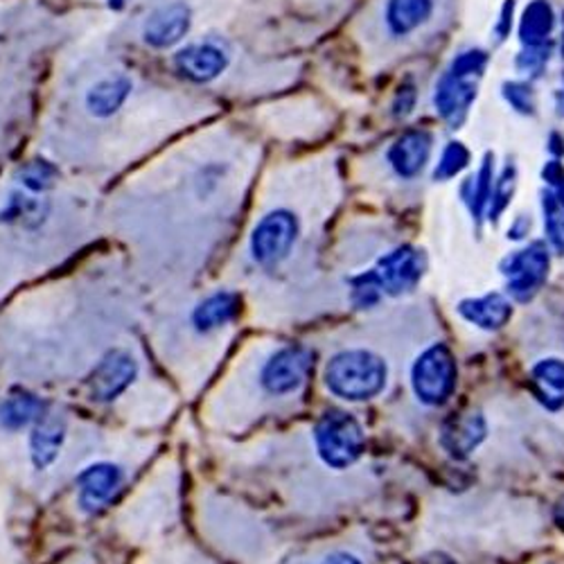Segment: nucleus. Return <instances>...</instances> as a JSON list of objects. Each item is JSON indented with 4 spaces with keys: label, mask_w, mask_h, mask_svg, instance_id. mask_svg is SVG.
Returning <instances> with one entry per match:
<instances>
[{
    "label": "nucleus",
    "mask_w": 564,
    "mask_h": 564,
    "mask_svg": "<svg viewBox=\"0 0 564 564\" xmlns=\"http://www.w3.org/2000/svg\"><path fill=\"white\" fill-rule=\"evenodd\" d=\"M452 0H372L361 17V41L370 57L389 62L432 41L449 21Z\"/></svg>",
    "instance_id": "f257e3e1"
},
{
    "label": "nucleus",
    "mask_w": 564,
    "mask_h": 564,
    "mask_svg": "<svg viewBox=\"0 0 564 564\" xmlns=\"http://www.w3.org/2000/svg\"><path fill=\"white\" fill-rule=\"evenodd\" d=\"M138 98V77L127 66L105 64L79 82L77 111L90 124H113L131 111Z\"/></svg>",
    "instance_id": "f03ea898"
},
{
    "label": "nucleus",
    "mask_w": 564,
    "mask_h": 564,
    "mask_svg": "<svg viewBox=\"0 0 564 564\" xmlns=\"http://www.w3.org/2000/svg\"><path fill=\"white\" fill-rule=\"evenodd\" d=\"M167 57V68L181 84L191 88H213L230 75L238 51L228 36L210 32L187 39Z\"/></svg>",
    "instance_id": "7ed1b4c3"
},
{
    "label": "nucleus",
    "mask_w": 564,
    "mask_h": 564,
    "mask_svg": "<svg viewBox=\"0 0 564 564\" xmlns=\"http://www.w3.org/2000/svg\"><path fill=\"white\" fill-rule=\"evenodd\" d=\"M425 269L420 251L411 247H398L375 262L372 269L350 280V299L357 307L366 310L378 305L384 296H402L411 292Z\"/></svg>",
    "instance_id": "20e7f679"
},
{
    "label": "nucleus",
    "mask_w": 564,
    "mask_h": 564,
    "mask_svg": "<svg viewBox=\"0 0 564 564\" xmlns=\"http://www.w3.org/2000/svg\"><path fill=\"white\" fill-rule=\"evenodd\" d=\"M387 361L364 348L335 355L325 366V387L333 395L348 402H366L387 389Z\"/></svg>",
    "instance_id": "39448f33"
},
{
    "label": "nucleus",
    "mask_w": 564,
    "mask_h": 564,
    "mask_svg": "<svg viewBox=\"0 0 564 564\" xmlns=\"http://www.w3.org/2000/svg\"><path fill=\"white\" fill-rule=\"evenodd\" d=\"M488 55L484 51H463L438 79L434 90V107L447 124L458 127L465 120L469 107H473L477 98L479 79L484 77Z\"/></svg>",
    "instance_id": "423d86ee"
},
{
    "label": "nucleus",
    "mask_w": 564,
    "mask_h": 564,
    "mask_svg": "<svg viewBox=\"0 0 564 564\" xmlns=\"http://www.w3.org/2000/svg\"><path fill=\"white\" fill-rule=\"evenodd\" d=\"M195 19L197 12L191 0H159L138 21L135 39L140 48L152 55H172L187 39H193Z\"/></svg>",
    "instance_id": "0eeeda50"
},
{
    "label": "nucleus",
    "mask_w": 564,
    "mask_h": 564,
    "mask_svg": "<svg viewBox=\"0 0 564 564\" xmlns=\"http://www.w3.org/2000/svg\"><path fill=\"white\" fill-rule=\"evenodd\" d=\"M301 238V217L285 206L267 210L253 226L249 238L251 258L260 267H278L285 262Z\"/></svg>",
    "instance_id": "6e6552de"
},
{
    "label": "nucleus",
    "mask_w": 564,
    "mask_h": 564,
    "mask_svg": "<svg viewBox=\"0 0 564 564\" xmlns=\"http://www.w3.org/2000/svg\"><path fill=\"white\" fill-rule=\"evenodd\" d=\"M314 443L321 460L335 469L355 465L366 449L361 425L346 411L323 413L314 427Z\"/></svg>",
    "instance_id": "1a4fd4ad"
},
{
    "label": "nucleus",
    "mask_w": 564,
    "mask_h": 564,
    "mask_svg": "<svg viewBox=\"0 0 564 564\" xmlns=\"http://www.w3.org/2000/svg\"><path fill=\"white\" fill-rule=\"evenodd\" d=\"M456 359L443 344L430 346L411 368V387L415 398L427 406L445 404L456 389Z\"/></svg>",
    "instance_id": "9d476101"
},
{
    "label": "nucleus",
    "mask_w": 564,
    "mask_h": 564,
    "mask_svg": "<svg viewBox=\"0 0 564 564\" xmlns=\"http://www.w3.org/2000/svg\"><path fill=\"white\" fill-rule=\"evenodd\" d=\"M314 109V100H290L256 111V118L269 135L278 140H290V143L294 140L296 143V140H314L325 131L327 120L323 118V109Z\"/></svg>",
    "instance_id": "9b49d317"
},
{
    "label": "nucleus",
    "mask_w": 564,
    "mask_h": 564,
    "mask_svg": "<svg viewBox=\"0 0 564 564\" xmlns=\"http://www.w3.org/2000/svg\"><path fill=\"white\" fill-rule=\"evenodd\" d=\"M549 267L551 260L544 245H531L510 253L501 262V273L508 280V294L514 301H529L546 282Z\"/></svg>",
    "instance_id": "f8f14e48"
},
{
    "label": "nucleus",
    "mask_w": 564,
    "mask_h": 564,
    "mask_svg": "<svg viewBox=\"0 0 564 564\" xmlns=\"http://www.w3.org/2000/svg\"><path fill=\"white\" fill-rule=\"evenodd\" d=\"M312 352L303 346L282 348L269 357L260 372L262 389L271 395H292L301 391L312 370Z\"/></svg>",
    "instance_id": "ddd939ff"
},
{
    "label": "nucleus",
    "mask_w": 564,
    "mask_h": 564,
    "mask_svg": "<svg viewBox=\"0 0 564 564\" xmlns=\"http://www.w3.org/2000/svg\"><path fill=\"white\" fill-rule=\"evenodd\" d=\"M434 150V135L425 129H409L384 150V165L398 181H415L425 172Z\"/></svg>",
    "instance_id": "4468645a"
},
{
    "label": "nucleus",
    "mask_w": 564,
    "mask_h": 564,
    "mask_svg": "<svg viewBox=\"0 0 564 564\" xmlns=\"http://www.w3.org/2000/svg\"><path fill=\"white\" fill-rule=\"evenodd\" d=\"M138 364L129 352L113 350L109 352L96 368H93L88 378V391L90 398L98 402H111L120 393L129 389V384L135 380Z\"/></svg>",
    "instance_id": "2eb2a0df"
},
{
    "label": "nucleus",
    "mask_w": 564,
    "mask_h": 564,
    "mask_svg": "<svg viewBox=\"0 0 564 564\" xmlns=\"http://www.w3.org/2000/svg\"><path fill=\"white\" fill-rule=\"evenodd\" d=\"M124 481L122 467L113 463H93L77 475V499L82 510L96 512L113 499Z\"/></svg>",
    "instance_id": "dca6fc26"
},
{
    "label": "nucleus",
    "mask_w": 564,
    "mask_h": 564,
    "mask_svg": "<svg viewBox=\"0 0 564 564\" xmlns=\"http://www.w3.org/2000/svg\"><path fill=\"white\" fill-rule=\"evenodd\" d=\"M486 417L477 411L454 415L445 422L441 445L452 458H467L486 438Z\"/></svg>",
    "instance_id": "f3484780"
},
{
    "label": "nucleus",
    "mask_w": 564,
    "mask_h": 564,
    "mask_svg": "<svg viewBox=\"0 0 564 564\" xmlns=\"http://www.w3.org/2000/svg\"><path fill=\"white\" fill-rule=\"evenodd\" d=\"M51 217L48 195H32L23 187L14 185L8 193V199L0 206V224L21 226V228H39Z\"/></svg>",
    "instance_id": "a211bd4d"
},
{
    "label": "nucleus",
    "mask_w": 564,
    "mask_h": 564,
    "mask_svg": "<svg viewBox=\"0 0 564 564\" xmlns=\"http://www.w3.org/2000/svg\"><path fill=\"white\" fill-rule=\"evenodd\" d=\"M64 438H66L64 417L45 413L36 422V425L32 427V434H30V458L36 469L51 467L57 460Z\"/></svg>",
    "instance_id": "6ab92c4d"
},
{
    "label": "nucleus",
    "mask_w": 564,
    "mask_h": 564,
    "mask_svg": "<svg viewBox=\"0 0 564 564\" xmlns=\"http://www.w3.org/2000/svg\"><path fill=\"white\" fill-rule=\"evenodd\" d=\"M458 314L481 330H499L512 316V305L503 294H488L484 299H469L458 305Z\"/></svg>",
    "instance_id": "aec40b11"
},
{
    "label": "nucleus",
    "mask_w": 564,
    "mask_h": 564,
    "mask_svg": "<svg viewBox=\"0 0 564 564\" xmlns=\"http://www.w3.org/2000/svg\"><path fill=\"white\" fill-rule=\"evenodd\" d=\"M238 314H240V296L232 292H217L195 307L193 325L199 333H210L238 318Z\"/></svg>",
    "instance_id": "412c9836"
},
{
    "label": "nucleus",
    "mask_w": 564,
    "mask_h": 564,
    "mask_svg": "<svg viewBox=\"0 0 564 564\" xmlns=\"http://www.w3.org/2000/svg\"><path fill=\"white\" fill-rule=\"evenodd\" d=\"M531 380L538 398L551 411L564 406V361L549 357L531 368Z\"/></svg>",
    "instance_id": "4be33fe9"
},
{
    "label": "nucleus",
    "mask_w": 564,
    "mask_h": 564,
    "mask_svg": "<svg viewBox=\"0 0 564 564\" xmlns=\"http://www.w3.org/2000/svg\"><path fill=\"white\" fill-rule=\"evenodd\" d=\"M45 415V404L28 393V391H14L10 398L0 402V425L10 432L25 430Z\"/></svg>",
    "instance_id": "5701e85b"
},
{
    "label": "nucleus",
    "mask_w": 564,
    "mask_h": 564,
    "mask_svg": "<svg viewBox=\"0 0 564 564\" xmlns=\"http://www.w3.org/2000/svg\"><path fill=\"white\" fill-rule=\"evenodd\" d=\"M59 167L48 159H30L21 163L14 172V185L32 195H48L59 183Z\"/></svg>",
    "instance_id": "b1692460"
},
{
    "label": "nucleus",
    "mask_w": 564,
    "mask_h": 564,
    "mask_svg": "<svg viewBox=\"0 0 564 564\" xmlns=\"http://www.w3.org/2000/svg\"><path fill=\"white\" fill-rule=\"evenodd\" d=\"M553 25H555V14H553V8L549 6V0H533L520 23V39L524 43V48L546 45L553 32Z\"/></svg>",
    "instance_id": "393cba45"
},
{
    "label": "nucleus",
    "mask_w": 564,
    "mask_h": 564,
    "mask_svg": "<svg viewBox=\"0 0 564 564\" xmlns=\"http://www.w3.org/2000/svg\"><path fill=\"white\" fill-rule=\"evenodd\" d=\"M492 181H495V176H492V156H486L477 176L469 178L467 185H465V197H467V204H469V208H473V215H475L477 221L484 219V213L490 206L492 187H495Z\"/></svg>",
    "instance_id": "a878e982"
},
{
    "label": "nucleus",
    "mask_w": 564,
    "mask_h": 564,
    "mask_svg": "<svg viewBox=\"0 0 564 564\" xmlns=\"http://www.w3.org/2000/svg\"><path fill=\"white\" fill-rule=\"evenodd\" d=\"M544 228L549 235V242L557 253H564V208L560 206L553 193L544 195Z\"/></svg>",
    "instance_id": "bb28decb"
},
{
    "label": "nucleus",
    "mask_w": 564,
    "mask_h": 564,
    "mask_svg": "<svg viewBox=\"0 0 564 564\" xmlns=\"http://www.w3.org/2000/svg\"><path fill=\"white\" fill-rule=\"evenodd\" d=\"M517 174H514V165H506V170L501 172L499 181L495 183L492 187V199H490V206H488V215H490V221H497L499 215L506 210V206L510 204V197L514 193V181Z\"/></svg>",
    "instance_id": "cd10ccee"
},
{
    "label": "nucleus",
    "mask_w": 564,
    "mask_h": 564,
    "mask_svg": "<svg viewBox=\"0 0 564 564\" xmlns=\"http://www.w3.org/2000/svg\"><path fill=\"white\" fill-rule=\"evenodd\" d=\"M467 163H469V152L465 150V145L463 143H449L441 154V161L434 170V178L436 181L452 178L458 172H463L467 167Z\"/></svg>",
    "instance_id": "c85d7f7f"
},
{
    "label": "nucleus",
    "mask_w": 564,
    "mask_h": 564,
    "mask_svg": "<svg viewBox=\"0 0 564 564\" xmlns=\"http://www.w3.org/2000/svg\"><path fill=\"white\" fill-rule=\"evenodd\" d=\"M503 98L508 100V105L520 111L524 116L533 113L535 111V98H533V90L529 84H522V82H510L503 86Z\"/></svg>",
    "instance_id": "c756f323"
},
{
    "label": "nucleus",
    "mask_w": 564,
    "mask_h": 564,
    "mask_svg": "<svg viewBox=\"0 0 564 564\" xmlns=\"http://www.w3.org/2000/svg\"><path fill=\"white\" fill-rule=\"evenodd\" d=\"M551 57V48L546 45H533V48H524L517 57V68L527 75H540L544 70V66L549 64Z\"/></svg>",
    "instance_id": "7c9ffc66"
},
{
    "label": "nucleus",
    "mask_w": 564,
    "mask_h": 564,
    "mask_svg": "<svg viewBox=\"0 0 564 564\" xmlns=\"http://www.w3.org/2000/svg\"><path fill=\"white\" fill-rule=\"evenodd\" d=\"M415 100H417V93H415V86L411 82H402V86L398 88L395 98H393V105H391V111L395 118H406L413 113V107H415Z\"/></svg>",
    "instance_id": "2f4dec72"
},
{
    "label": "nucleus",
    "mask_w": 564,
    "mask_h": 564,
    "mask_svg": "<svg viewBox=\"0 0 564 564\" xmlns=\"http://www.w3.org/2000/svg\"><path fill=\"white\" fill-rule=\"evenodd\" d=\"M544 178L555 187V197H557L560 206L564 208V174L555 161L549 163V167L544 170Z\"/></svg>",
    "instance_id": "473e14b6"
},
{
    "label": "nucleus",
    "mask_w": 564,
    "mask_h": 564,
    "mask_svg": "<svg viewBox=\"0 0 564 564\" xmlns=\"http://www.w3.org/2000/svg\"><path fill=\"white\" fill-rule=\"evenodd\" d=\"M512 12H514V3H512V0H506V6L501 8L499 23H497V28H495V36H497L499 43L510 34V28H512Z\"/></svg>",
    "instance_id": "72a5a7b5"
},
{
    "label": "nucleus",
    "mask_w": 564,
    "mask_h": 564,
    "mask_svg": "<svg viewBox=\"0 0 564 564\" xmlns=\"http://www.w3.org/2000/svg\"><path fill=\"white\" fill-rule=\"evenodd\" d=\"M323 564H364V562L357 560V557L350 555V553H333V555H327V557L323 560Z\"/></svg>",
    "instance_id": "f704fd0d"
},
{
    "label": "nucleus",
    "mask_w": 564,
    "mask_h": 564,
    "mask_svg": "<svg viewBox=\"0 0 564 564\" xmlns=\"http://www.w3.org/2000/svg\"><path fill=\"white\" fill-rule=\"evenodd\" d=\"M420 564H456L449 555H445V553H432V555H427L425 560H422Z\"/></svg>",
    "instance_id": "c9c22d12"
},
{
    "label": "nucleus",
    "mask_w": 564,
    "mask_h": 564,
    "mask_svg": "<svg viewBox=\"0 0 564 564\" xmlns=\"http://www.w3.org/2000/svg\"><path fill=\"white\" fill-rule=\"evenodd\" d=\"M102 3H105L107 10H111V12H122V10L129 8L131 0H102Z\"/></svg>",
    "instance_id": "e433bc0d"
},
{
    "label": "nucleus",
    "mask_w": 564,
    "mask_h": 564,
    "mask_svg": "<svg viewBox=\"0 0 564 564\" xmlns=\"http://www.w3.org/2000/svg\"><path fill=\"white\" fill-rule=\"evenodd\" d=\"M555 107H557V113H560V116H564V86L557 90V96H555Z\"/></svg>",
    "instance_id": "4c0bfd02"
},
{
    "label": "nucleus",
    "mask_w": 564,
    "mask_h": 564,
    "mask_svg": "<svg viewBox=\"0 0 564 564\" xmlns=\"http://www.w3.org/2000/svg\"><path fill=\"white\" fill-rule=\"evenodd\" d=\"M557 520H560V524L564 527V501L557 506Z\"/></svg>",
    "instance_id": "58836bf2"
},
{
    "label": "nucleus",
    "mask_w": 564,
    "mask_h": 564,
    "mask_svg": "<svg viewBox=\"0 0 564 564\" xmlns=\"http://www.w3.org/2000/svg\"><path fill=\"white\" fill-rule=\"evenodd\" d=\"M562 57H564V23H562Z\"/></svg>",
    "instance_id": "ea45409f"
}]
</instances>
